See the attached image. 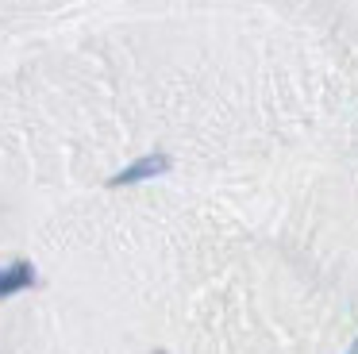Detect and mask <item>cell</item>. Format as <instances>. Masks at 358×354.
Listing matches in <instances>:
<instances>
[{
    "instance_id": "obj_1",
    "label": "cell",
    "mask_w": 358,
    "mask_h": 354,
    "mask_svg": "<svg viewBox=\"0 0 358 354\" xmlns=\"http://www.w3.org/2000/svg\"><path fill=\"white\" fill-rule=\"evenodd\" d=\"M173 162H170V154H162V150H155V154H143V158H135L131 166H124V169H116V174L108 177V189H124V185H139V181H150V177H158V174H166Z\"/></svg>"
},
{
    "instance_id": "obj_2",
    "label": "cell",
    "mask_w": 358,
    "mask_h": 354,
    "mask_svg": "<svg viewBox=\"0 0 358 354\" xmlns=\"http://www.w3.org/2000/svg\"><path fill=\"white\" fill-rule=\"evenodd\" d=\"M31 285H35V266L31 262H12V266L0 269V300L16 297V292L31 289Z\"/></svg>"
},
{
    "instance_id": "obj_3",
    "label": "cell",
    "mask_w": 358,
    "mask_h": 354,
    "mask_svg": "<svg viewBox=\"0 0 358 354\" xmlns=\"http://www.w3.org/2000/svg\"><path fill=\"white\" fill-rule=\"evenodd\" d=\"M347 354H358V339H355V343H350V351Z\"/></svg>"
}]
</instances>
